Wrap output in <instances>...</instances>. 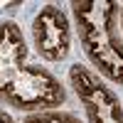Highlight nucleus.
Here are the masks:
<instances>
[{
	"label": "nucleus",
	"instance_id": "obj_7",
	"mask_svg": "<svg viewBox=\"0 0 123 123\" xmlns=\"http://www.w3.org/2000/svg\"><path fill=\"white\" fill-rule=\"evenodd\" d=\"M118 30H121V37H123V5H121V15H118Z\"/></svg>",
	"mask_w": 123,
	"mask_h": 123
},
{
	"label": "nucleus",
	"instance_id": "obj_6",
	"mask_svg": "<svg viewBox=\"0 0 123 123\" xmlns=\"http://www.w3.org/2000/svg\"><path fill=\"white\" fill-rule=\"evenodd\" d=\"M0 123H15V118L10 116L7 111H3V108H0Z\"/></svg>",
	"mask_w": 123,
	"mask_h": 123
},
{
	"label": "nucleus",
	"instance_id": "obj_2",
	"mask_svg": "<svg viewBox=\"0 0 123 123\" xmlns=\"http://www.w3.org/2000/svg\"><path fill=\"white\" fill-rule=\"evenodd\" d=\"M74 27L94 71L116 86H123V37L118 30L121 3L113 0H74Z\"/></svg>",
	"mask_w": 123,
	"mask_h": 123
},
{
	"label": "nucleus",
	"instance_id": "obj_1",
	"mask_svg": "<svg viewBox=\"0 0 123 123\" xmlns=\"http://www.w3.org/2000/svg\"><path fill=\"white\" fill-rule=\"evenodd\" d=\"M30 47L22 27L12 20L0 22V104L15 111L37 113L67 104V89L44 67L27 59Z\"/></svg>",
	"mask_w": 123,
	"mask_h": 123
},
{
	"label": "nucleus",
	"instance_id": "obj_5",
	"mask_svg": "<svg viewBox=\"0 0 123 123\" xmlns=\"http://www.w3.org/2000/svg\"><path fill=\"white\" fill-rule=\"evenodd\" d=\"M22 123H81V118L71 111L64 108H52V111H37V113H27Z\"/></svg>",
	"mask_w": 123,
	"mask_h": 123
},
{
	"label": "nucleus",
	"instance_id": "obj_4",
	"mask_svg": "<svg viewBox=\"0 0 123 123\" xmlns=\"http://www.w3.org/2000/svg\"><path fill=\"white\" fill-rule=\"evenodd\" d=\"M32 44L37 54L49 64H59L71 49V25L59 5H44L32 20Z\"/></svg>",
	"mask_w": 123,
	"mask_h": 123
},
{
	"label": "nucleus",
	"instance_id": "obj_3",
	"mask_svg": "<svg viewBox=\"0 0 123 123\" xmlns=\"http://www.w3.org/2000/svg\"><path fill=\"white\" fill-rule=\"evenodd\" d=\"M69 86L74 89L79 104L86 113V123H123V106L118 94L94 69L84 64H71Z\"/></svg>",
	"mask_w": 123,
	"mask_h": 123
}]
</instances>
